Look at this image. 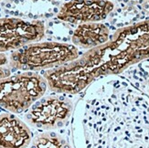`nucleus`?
Segmentation results:
<instances>
[{"instance_id": "5", "label": "nucleus", "mask_w": 149, "mask_h": 148, "mask_svg": "<svg viewBox=\"0 0 149 148\" xmlns=\"http://www.w3.org/2000/svg\"><path fill=\"white\" fill-rule=\"evenodd\" d=\"M74 106L70 99L61 95L43 96L25 114L29 125L44 131L62 128L73 113Z\"/></svg>"}, {"instance_id": "12", "label": "nucleus", "mask_w": 149, "mask_h": 148, "mask_svg": "<svg viewBox=\"0 0 149 148\" xmlns=\"http://www.w3.org/2000/svg\"><path fill=\"white\" fill-rule=\"evenodd\" d=\"M8 63V60L6 56L3 53H0V66L6 65Z\"/></svg>"}, {"instance_id": "10", "label": "nucleus", "mask_w": 149, "mask_h": 148, "mask_svg": "<svg viewBox=\"0 0 149 148\" xmlns=\"http://www.w3.org/2000/svg\"><path fill=\"white\" fill-rule=\"evenodd\" d=\"M30 145L31 148H72L61 134L49 131L36 135Z\"/></svg>"}, {"instance_id": "2", "label": "nucleus", "mask_w": 149, "mask_h": 148, "mask_svg": "<svg viewBox=\"0 0 149 148\" xmlns=\"http://www.w3.org/2000/svg\"><path fill=\"white\" fill-rule=\"evenodd\" d=\"M149 59V19L117 29L110 40L77 60L43 72L54 92L77 94L96 80L119 75Z\"/></svg>"}, {"instance_id": "4", "label": "nucleus", "mask_w": 149, "mask_h": 148, "mask_svg": "<svg viewBox=\"0 0 149 148\" xmlns=\"http://www.w3.org/2000/svg\"><path fill=\"white\" fill-rule=\"evenodd\" d=\"M48 89L43 77L25 72L0 80V107L12 113L27 111L42 98Z\"/></svg>"}, {"instance_id": "11", "label": "nucleus", "mask_w": 149, "mask_h": 148, "mask_svg": "<svg viewBox=\"0 0 149 148\" xmlns=\"http://www.w3.org/2000/svg\"><path fill=\"white\" fill-rule=\"evenodd\" d=\"M11 76V69L6 65L0 66V80Z\"/></svg>"}, {"instance_id": "8", "label": "nucleus", "mask_w": 149, "mask_h": 148, "mask_svg": "<svg viewBox=\"0 0 149 148\" xmlns=\"http://www.w3.org/2000/svg\"><path fill=\"white\" fill-rule=\"evenodd\" d=\"M32 139L27 123L12 113L0 114V148H27Z\"/></svg>"}, {"instance_id": "1", "label": "nucleus", "mask_w": 149, "mask_h": 148, "mask_svg": "<svg viewBox=\"0 0 149 148\" xmlns=\"http://www.w3.org/2000/svg\"><path fill=\"white\" fill-rule=\"evenodd\" d=\"M74 148H149V95L125 77L96 80L72 113Z\"/></svg>"}, {"instance_id": "9", "label": "nucleus", "mask_w": 149, "mask_h": 148, "mask_svg": "<svg viewBox=\"0 0 149 148\" xmlns=\"http://www.w3.org/2000/svg\"><path fill=\"white\" fill-rule=\"evenodd\" d=\"M110 30L107 26L98 22L82 23L78 26L72 35L75 47L91 49L109 40Z\"/></svg>"}, {"instance_id": "3", "label": "nucleus", "mask_w": 149, "mask_h": 148, "mask_svg": "<svg viewBox=\"0 0 149 148\" xmlns=\"http://www.w3.org/2000/svg\"><path fill=\"white\" fill-rule=\"evenodd\" d=\"M78 58V49L73 45L44 42L24 46L13 52L10 55L9 66L14 70L37 72L57 68Z\"/></svg>"}, {"instance_id": "6", "label": "nucleus", "mask_w": 149, "mask_h": 148, "mask_svg": "<svg viewBox=\"0 0 149 148\" xmlns=\"http://www.w3.org/2000/svg\"><path fill=\"white\" fill-rule=\"evenodd\" d=\"M44 30L41 21L27 22L18 18H1L0 52L21 49L29 43L40 40Z\"/></svg>"}, {"instance_id": "7", "label": "nucleus", "mask_w": 149, "mask_h": 148, "mask_svg": "<svg viewBox=\"0 0 149 148\" xmlns=\"http://www.w3.org/2000/svg\"><path fill=\"white\" fill-rule=\"evenodd\" d=\"M114 8L108 0H72L62 6L58 18L69 23H90L105 19Z\"/></svg>"}]
</instances>
